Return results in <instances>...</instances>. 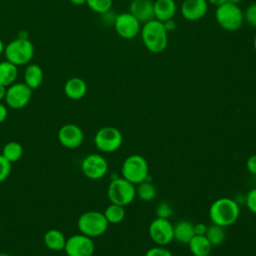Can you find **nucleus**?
<instances>
[{
  "mask_svg": "<svg viewBox=\"0 0 256 256\" xmlns=\"http://www.w3.org/2000/svg\"><path fill=\"white\" fill-rule=\"evenodd\" d=\"M44 80V72L42 68L37 64H27L24 71V83L35 90L39 88Z\"/></svg>",
  "mask_w": 256,
  "mask_h": 256,
  "instance_id": "6ab92c4d",
  "label": "nucleus"
},
{
  "mask_svg": "<svg viewBox=\"0 0 256 256\" xmlns=\"http://www.w3.org/2000/svg\"><path fill=\"white\" fill-rule=\"evenodd\" d=\"M228 1L231 3H234V4H239L242 0H228Z\"/></svg>",
  "mask_w": 256,
  "mask_h": 256,
  "instance_id": "79ce46f5",
  "label": "nucleus"
},
{
  "mask_svg": "<svg viewBox=\"0 0 256 256\" xmlns=\"http://www.w3.org/2000/svg\"><path fill=\"white\" fill-rule=\"evenodd\" d=\"M8 116V110L7 107L0 102V123L4 122Z\"/></svg>",
  "mask_w": 256,
  "mask_h": 256,
  "instance_id": "e433bc0d",
  "label": "nucleus"
},
{
  "mask_svg": "<svg viewBox=\"0 0 256 256\" xmlns=\"http://www.w3.org/2000/svg\"><path fill=\"white\" fill-rule=\"evenodd\" d=\"M181 15L187 21H198L208 11L207 0H184L181 5Z\"/></svg>",
  "mask_w": 256,
  "mask_h": 256,
  "instance_id": "2eb2a0df",
  "label": "nucleus"
},
{
  "mask_svg": "<svg viewBox=\"0 0 256 256\" xmlns=\"http://www.w3.org/2000/svg\"><path fill=\"white\" fill-rule=\"evenodd\" d=\"M217 24L228 32H234L241 28L244 22V13L238 4L226 2L215 10Z\"/></svg>",
  "mask_w": 256,
  "mask_h": 256,
  "instance_id": "20e7f679",
  "label": "nucleus"
},
{
  "mask_svg": "<svg viewBox=\"0 0 256 256\" xmlns=\"http://www.w3.org/2000/svg\"><path fill=\"white\" fill-rule=\"evenodd\" d=\"M18 76V67L5 60L0 62V85L8 87L15 83Z\"/></svg>",
  "mask_w": 256,
  "mask_h": 256,
  "instance_id": "5701e85b",
  "label": "nucleus"
},
{
  "mask_svg": "<svg viewBox=\"0 0 256 256\" xmlns=\"http://www.w3.org/2000/svg\"><path fill=\"white\" fill-rule=\"evenodd\" d=\"M45 246L53 251L64 250L66 244V238L64 234L57 229H50L44 234Z\"/></svg>",
  "mask_w": 256,
  "mask_h": 256,
  "instance_id": "4be33fe9",
  "label": "nucleus"
},
{
  "mask_svg": "<svg viewBox=\"0 0 256 256\" xmlns=\"http://www.w3.org/2000/svg\"><path fill=\"white\" fill-rule=\"evenodd\" d=\"M172 213L173 212H172L171 206L166 202L159 203L156 208V214H157V217H159V218L169 219L171 217Z\"/></svg>",
  "mask_w": 256,
  "mask_h": 256,
  "instance_id": "7c9ffc66",
  "label": "nucleus"
},
{
  "mask_svg": "<svg viewBox=\"0 0 256 256\" xmlns=\"http://www.w3.org/2000/svg\"><path fill=\"white\" fill-rule=\"evenodd\" d=\"M11 172V163L0 154V183L5 181Z\"/></svg>",
  "mask_w": 256,
  "mask_h": 256,
  "instance_id": "c756f323",
  "label": "nucleus"
},
{
  "mask_svg": "<svg viewBox=\"0 0 256 256\" xmlns=\"http://www.w3.org/2000/svg\"><path fill=\"white\" fill-rule=\"evenodd\" d=\"M87 6L98 14H105L110 11L113 1L112 0H87Z\"/></svg>",
  "mask_w": 256,
  "mask_h": 256,
  "instance_id": "cd10ccee",
  "label": "nucleus"
},
{
  "mask_svg": "<svg viewBox=\"0 0 256 256\" xmlns=\"http://www.w3.org/2000/svg\"><path fill=\"white\" fill-rule=\"evenodd\" d=\"M141 27L140 21L129 11L118 14L114 20L115 31L123 39L135 38L140 33Z\"/></svg>",
  "mask_w": 256,
  "mask_h": 256,
  "instance_id": "1a4fd4ad",
  "label": "nucleus"
},
{
  "mask_svg": "<svg viewBox=\"0 0 256 256\" xmlns=\"http://www.w3.org/2000/svg\"><path fill=\"white\" fill-rule=\"evenodd\" d=\"M129 12L143 24L155 19L152 0H132L129 4Z\"/></svg>",
  "mask_w": 256,
  "mask_h": 256,
  "instance_id": "dca6fc26",
  "label": "nucleus"
},
{
  "mask_svg": "<svg viewBox=\"0 0 256 256\" xmlns=\"http://www.w3.org/2000/svg\"><path fill=\"white\" fill-rule=\"evenodd\" d=\"M148 163L146 159L139 154L128 156L121 167L122 177L132 184H140L148 178Z\"/></svg>",
  "mask_w": 256,
  "mask_h": 256,
  "instance_id": "39448f33",
  "label": "nucleus"
},
{
  "mask_svg": "<svg viewBox=\"0 0 256 256\" xmlns=\"http://www.w3.org/2000/svg\"><path fill=\"white\" fill-rule=\"evenodd\" d=\"M123 142V136L119 129L107 126L99 129L94 137L96 147L105 153H111L120 148Z\"/></svg>",
  "mask_w": 256,
  "mask_h": 256,
  "instance_id": "6e6552de",
  "label": "nucleus"
},
{
  "mask_svg": "<svg viewBox=\"0 0 256 256\" xmlns=\"http://www.w3.org/2000/svg\"><path fill=\"white\" fill-rule=\"evenodd\" d=\"M81 170L87 178L98 180L106 175L108 171V162L102 155L92 153L83 159Z\"/></svg>",
  "mask_w": 256,
  "mask_h": 256,
  "instance_id": "f8f14e48",
  "label": "nucleus"
},
{
  "mask_svg": "<svg viewBox=\"0 0 256 256\" xmlns=\"http://www.w3.org/2000/svg\"><path fill=\"white\" fill-rule=\"evenodd\" d=\"M246 167L248 171L254 175H256V154L250 156L246 162Z\"/></svg>",
  "mask_w": 256,
  "mask_h": 256,
  "instance_id": "72a5a7b5",
  "label": "nucleus"
},
{
  "mask_svg": "<svg viewBox=\"0 0 256 256\" xmlns=\"http://www.w3.org/2000/svg\"><path fill=\"white\" fill-rule=\"evenodd\" d=\"M164 24V27L166 29V31L169 33V32H172L176 29V22L174 21V19H170V20H167L165 22H163Z\"/></svg>",
  "mask_w": 256,
  "mask_h": 256,
  "instance_id": "c9c22d12",
  "label": "nucleus"
},
{
  "mask_svg": "<svg viewBox=\"0 0 256 256\" xmlns=\"http://www.w3.org/2000/svg\"><path fill=\"white\" fill-rule=\"evenodd\" d=\"M104 216L108 223L118 224L124 220L125 217V209L124 206L117 205L111 203L104 211Z\"/></svg>",
  "mask_w": 256,
  "mask_h": 256,
  "instance_id": "393cba45",
  "label": "nucleus"
},
{
  "mask_svg": "<svg viewBox=\"0 0 256 256\" xmlns=\"http://www.w3.org/2000/svg\"><path fill=\"white\" fill-rule=\"evenodd\" d=\"M240 214L238 203L228 197L215 200L209 208V218L213 224L227 227L234 224Z\"/></svg>",
  "mask_w": 256,
  "mask_h": 256,
  "instance_id": "f03ea898",
  "label": "nucleus"
},
{
  "mask_svg": "<svg viewBox=\"0 0 256 256\" xmlns=\"http://www.w3.org/2000/svg\"><path fill=\"white\" fill-rule=\"evenodd\" d=\"M253 47H254V49H255V51H256V34H255L254 39H253Z\"/></svg>",
  "mask_w": 256,
  "mask_h": 256,
  "instance_id": "37998d69",
  "label": "nucleus"
},
{
  "mask_svg": "<svg viewBox=\"0 0 256 256\" xmlns=\"http://www.w3.org/2000/svg\"><path fill=\"white\" fill-rule=\"evenodd\" d=\"M3 157L10 163L18 161L23 155V147L16 141H11L5 144L2 150Z\"/></svg>",
  "mask_w": 256,
  "mask_h": 256,
  "instance_id": "b1692460",
  "label": "nucleus"
},
{
  "mask_svg": "<svg viewBox=\"0 0 256 256\" xmlns=\"http://www.w3.org/2000/svg\"><path fill=\"white\" fill-rule=\"evenodd\" d=\"M32 91L24 82L13 83L7 87L5 102L12 109H22L30 102Z\"/></svg>",
  "mask_w": 256,
  "mask_h": 256,
  "instance_id": "9d476101",
  "label": "nucleus"
},
{
  "mask_svg": "<svg viewBox=\"0 0 256 256\" xmlns=\"http://www.w3.org/2000/svg\"><path fill=\"white\" fill-rule=\"evenodd\" d=\"M149 235L152 241L159 246H165L174 239L173 225L169 219H154L149 225Z\"/></svg>",
  "mask_w": 256,
  "mask_h": 256,
  "instance_id": "ddd939ff",
  "label": "nucleus"
},
{
  "mask_svg": "<svg viewBox=\"0 0 256 256\" xmlns=\"http://www.w3.org/2000/svg\"><path fill=\"white\" fill-rule=\"evenodd\" d=\"M138 185L139 186L136 189V194L138 195V197L141 200H143V201H151V200H153L155 198V196H156V188H155V186L151 182L145 180V181H143L142 183H140Z\"/></svg>",
  "mask_w": 256,
  "mask_h": 256,
  "instance_id": "bb28decb",
  "label": "nucleus"
},
{
  "mask_svg": "<svg viewBox=\"0 0 256 256\" xmlns=\"http://www.w3.org/2000/svg\"><path fill=\"white\" fill-rule=\"evenodd\" d=\"M174 239L180 243L188 244L191 238L195 235L194 225L191 222L182 220L173 225Z\"/></svg>",
  "mask_w": 256,
  "mask_h": 256,
  "instance_id": "412c9836",
  "label": "nucleus"
},
{
  "mask_svg": "<svg viewBox=\"0 0 256 256\" xmlns=\"http://www.w3.org/2000/svg\"><path fill=\"white\" fill-rule=\"evenodd\" d=\"M145 256H173L172 253L164 246H156L148 249Z\"/></svg>",
  "mask_w": 256,
  "mask_h": 256,
  "instance_id": "2f4dec72",
  "label": "nucleus"
},
{
  "mask_svg": "<svg viewBox=\"0 0 256 256\" xmlns=\"http://www.w3.org/2000/svg\"><path fill=\"white\" fill-rule=\"evenodd\" d=\"M0 256H11V255L6 254V253H0Z\"/></svg>",
  "mask_w": 256,
  "mask_h": 256,
  "instance_id": "c03bdc74",
  "label": "nucleus"
},
{
  "mask_svg": "<svg viewBox=\"0 0 256 256\" xmlns=\"http://www.w3.org/2000/svg\"><path fill=\"white\" fill-rule=\"evenodd\" d=\"M207 2L212 4V5H214V6H216V7H218V6L228 2V0H207Z\"/></svg>",
  "mask_w": 256,
  "mask_h": 256,
  "instance_id": "4c0bfd02",
  "label": "nucleus"
},
{
  "mask_svg": "<svg viewBox=\"0 0 256 256\" xmlns=\"http://www.w3.org/2000/svg\"><path fill=\"white\" fill-rule=\"evenodd\" d=\"M245 201H246V205H247L248 209L252 213L256 214V188H254L248 192V194L246 195Z\"/></svg>",
  "mask_w": 256,
  "mask_h": 256,
  "instance_id": "473e14b6",
  "label": "nucleus"
},
{
  "mask_svg": "<svg viewBox=\"0 0 256 256\" xmlns=\"http://www.w3.org/2000/svg\"><path fill=\"white\" fill-rule=\"evenodd\" d=\"M207 230V226L204 223H197L194 225V233L195 235H205Z\"/></svg>",
  "mask_w": 256,
  "mask_h": 256,
  "instance_id": "f704fd0d",
  "label": "nucleus"
},
{
  "mask_svg": "<svg viewBox=\"0 0 256 256\" xmlns=\"http://www.w3.org/2000/svg\"><path fill=\"white\" fill-rule=\"evenodd\" d=\"M4 50H5V45H4V43L2 42V40L0 39V55H1V54H4Z\"/></svg>",
  "mask_w": 256,
  "mask_h": 256,
  "instance_id": "a19ab883",
  "label": "nucleus"
},
{
  "mask_svg": "<svg viewBox=\"0 0 256 256\" xmlns=\"http://www.w3.org/2000/svg\"><path fill=\"white\" fill-rule=\"evenodd\" d=\"M95 250L92 238L84 234H75L66 239L64 251L67 256H92Z\"/></svg>",
  "mask_w": 256,
  "mask_h": 256,
  "instance_id": "9b49d317",
  "label": "nucleus"
},
{
  "mask_svg": "<svg viewBox=\"0 0 256 256\" xmlns=\"http://www.w3.org/2000/svg\"><path fill=\"white\" fill-rule=\"evenodd\" d=\"M244 20L252 27L256 28V2L247 6L244 12Z\"/></svg>",
  "mask_w": 256,
  "mask_h": 256,
  "instance_id": "c85d7f7f",
  "label": "nucleus"
},
{
  "mask_svg": "<svg viewBox=\"0 0 256 256\" xmlns=\"http://www.w3.org/2000/svg\"><path fill=\"white\" fill-rule=\"evenodd\" d=\"M64 93L71 100H80L87 93V84L80 77H72L64 84Z\"/></svg>",
  "mask_w": 256,
  "mask_h": 256,
  "instance_id": "f3484780",
  "label": "nucleus"
},
{
  "mask_svg": "<svg viewBox=\"0 0 256 256\" xmlns=\"http://www.w3.org/2000/svg\"><path fill=\"white\" fill-rule=\"evenodd\" d=\"M58 140L65 148L75 149L82 144L84 140V134L79 126L76 124L68 123L59 129Z\"/></svg>",
  "mask_w": 256,
  "mask_h": 256,
  "instance_id": "4468645a",
  "label": "nucleus"
},
{
  "mask_svg": "<svg viewBox=\"0 0 256 256\" xmlns=\"http://www.w3.org/2000/svg\"><path fill=\"white\" fill-rule=\"evenodd\" d=\"M205 236L212 246H218V245L222 244V242L225 239L224 227L216 225V224L207 226Z\"/></svg>",
  "mask_w": 256,
  "mask_h": 256,
  "instance_id": "a878e982",
  "label": "nucleus"
},
{
  "mask_svg": "<svg viewBox=\"0 0 256 256\" xmlns=\"http://www.w3.org/2000/svg\"><path fill=\"white\" fill-rule=\"evenodd\" d=\"M188 246L194 256H208L213 247L205 235H194L188 242Z\"/></svg>",
  "mask_w": 256,
  "mask_h": 256,
  "instance_id": "aec40b11",
  "label": "nucleus"
},
{
  "mask_svg": "<svg viewBox=\"0 0 256 256\" xmlns=\"http://www.w3.org/2000/svg\"><path fill=\"white\" fill-rule=\"evenodd\" d=\"M108 224L104 214L99 211L84 212L77 221V226L81 234L90 238L104 234L108 228Z\"/></svg>",
  "mask_w": 256,
  "mask_h": 256,
  "instance_id": "423d86ee",
  "label": "nucleus"
},
{
  "mask_svg": "<svg viewBox=\"0 0 256 256\" xmlns=\"http://www.w3.org/2000/svg\"><path fill=\"white\" fill-rule=\"evenodd\" d=\"M72 4L74 5H77V6H80V5H84L86 4V1L87 0H69Z\"/></svg>",
  "mask_w": 256,
  "mask_h": 256,
  "instance_id": "ea45409f",
  "label": "nucleus"
},
{
  "mask_svg": "<svg viewBox=\"0 0 256 256\" xmlns=\"http://www.w3.org/2000/svg\"><path fill=\"white\" fill-rule=\"evenodd\" d=\"M108 198L111 203L126 206L130 204L136 196L134 184L122 178H114L108 186Z\"/></svg>",
  "mask_w": 256,
  "mask_h": 256,
  "instance_id": "0eeeda50",
  "label": "nucleus"
},
{
  "mask_svg": "<svg viewBox=\"0 0 256 256\" xmlns=\"http://www.w3.org/2000/svg\"><path fill=\"white\" fill-rule=\"evenodd\" d=\"M141 38L146 49L151 53L163 52L168 44V32L163 22L152 19L141 27Z\"/></svg>",
  "mask_w": 256,
  "mask_h": 256,
  "instance_id": "f257e3e1",
  "label": "nucleus"
},
{
  "mask_svg": "<svg viewBox=\"0 0 256 256\" xmlns=\"http://www.w3.org/2000/svg\"><path fill=\"white\" fill-rule=\"evenodd\" d=\"M34 45L26 37H18L11 40L4 50L7 61L18 66L27 65L34 56Z\"/></svg>",
  "mask_w": 256,
  "mask_h": 256,
  "instance_id": "7ed1b4c3",
  "label": "nucleus"
},
{
  "mask_svg": "<svg viewBox=\"0 0 256 256\" xmlns=\"http://www.w3.org/2000/svg\"><path fill=\"white\" fill-rule=\"evenodd\" d=\"M177 11V5L174 0H156L154 2V18L165 22L173 19Z\"/></svg>",
  "mask_w": 256,
  "mask_h": 256,
  "instance_id": "a211bd4d",
  "label": "nucleus"
},
{
  "mask_svg": "<svg viewBox=\"0 0 256 256\" xmlns=\"http://www.w3.org/2000/svg\"><path fill=\"white\" fill-rule=\"evenodd\" d=\"M6 91H7V87L0 85V102L2 100H5V96H6Z\"/></svg>",
  "mask_w": 256,
  "mask_h": 256,
  "instance_id": "58836bf2",
  "label": "nucleus"
}]
</instances>
